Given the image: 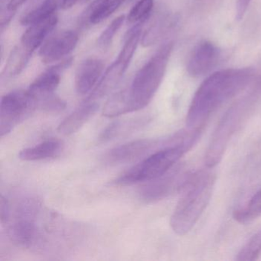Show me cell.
I'll return each mask as SVG.
<instances>
[{
  "instance_id": "cell-1",
  "label": "cell",
  "mask_w": 261,
  "mask_h": 261,
  "mask_svg": "<svg viewBox=\"0 0 261 261\" xmlns=\"http://www.w3.org/2000/svg\"><path fill=\"white\" fill-rule=\"evenodd\" d=\"M254 70L230 68L217 71L200 85L192 99L186 117L190 130H202L206 121L224 102L239 94L251 82Z\"/></svg>"
},
{
  "instance_id": "cell-2",
  "label": "cell",
  "mask_w": 261,
  "mask_h": 261,
  "mask_svg": "<svg viewBox=\"0 0 261 261\" xmlns=\"http://www.w3.org/2000/svg\"><path fill=\"white\" fill-rule=\"evenodd\" d=\"M215 181L211 172L192 175L171 217L170 226L176 234L183 236L193 228L210 201Z\"/></svg>"
},
{
  "instance_id": "cell-3",
  "label": "cell",
  "mask_w": 261,
  "mask_h": 261,
  "mask_svg": "<svg viewBox=\"0 0 261 261\" xmlns=\"http://www.w3.org/2000/svg\"><path fill=\"white\" fill-rule=\"evenodd\" d=\"M172 48V42L162 46L136 74L130 86L125 89L129 113L140 111L150 103L163 82Z\"/></svg>"
},
{
  "instance_id": "cell-4",
  "label": "cell",
  "mask_w": 261,
  "mask_h": 261,
  "mask_svg": "<svg viewBox=\"0 0 261 261\" xmlns=\"http://www.w3.org/2000/svg\"><path fill=\"white\" fill-rule=\"evenodd\" d=\"M189 149L183 144L161 148L122 174L114 181V184L128 186L155 179L171 170Z\"/></svg>"
},
{
  "instance_id": "cell-5",
  "label": "cell",
  "mask_w": 261,
  "mask_h": 261,
  "mask_svg": "<svg viewBox=\"0 0 261 261\" xmlns=\"http://www.w3.org/2000/svg\"><path fill=\"white\" fill-rule=\"evenodd\" d=\"M244 110L242 103H237L229 108L220 120L204 155L207 167H215L222 160L229 141L242 120Z\"/></svg>"
},
{
  "instance_id": "cell-6",
  "label": "cell",
  "mask_w": 261,
  "mask_h": 261,
  "mask_svg": "<svg viewBox=\"0 0 261 261\" xmlns=\"http://www.w3.org/2000/svg\"><path fill=\"white\" fill-rule=\"evenodd\" d=\"M37 108L28 90H16L4 95L0 105V135H7Z\"/></svg>"
},
{
  "instance_id": "cell-7",
  "label": "cell",
  "mask_w": 261,
  "mask_h": 261,
  "mask_svg": "<svg viewBox=\"0 0 261 261\" xmlns=\"http://www.w3.org/2000/svg\"><path fill=\"white\" fill-rule=\"evenodd\" d=\"M177 168L169 170L167 173L155 179L146 181L140 189V195L142 199L147 202L160 201L175 192L181 191L186 187L192 175Z\"/></svg>"
},
{
  "instance_id": "cell-8",
  "label": "cell",
  "mask_w": 261,
  "mask_h": 261,
  "mask_svg": "<svg viewBox=\"0 0 261 261\" xmlns=\"http://www.w3.org/2000/svg\"><path fill=\"white\" fill-rule=\"evenodd\" d=\"M170 146L169 139L166 140H134L117 146L106 155V160L111 164H125L146 158L148 155L165 146Z\"/></svg>"
},
{
  "instance_id": "cell-9",
  "label": "cell",
  "mask_w": 261,
  "mask_h": 261,
  "mask_svg": "<svg viewBox=\"0 0 261 261\" xmlns=\"http://www.w3.org/2000/svg\"><path fill=\"white\" fill-rule=\"evenodd\" d=\"M79 34L72 30L60 32L45 41L39 51L42 62L45 64L64 60L69 56L79 42Z\"/></svg>"
},
{
  "instance_id": "cell-10",
  "label": "cell",
  "mask_w": 261,
  "mask_h": 261,
  "mask_svg": "<svg viewBox=\"0 0 261 261\" xmlns=\"http://www.w3.org/2000/svg\"><path fill=\"white\" fill-rule=\"evenodd\" d=\"M71 62V58L64 59L62 62L50 67L30 85L28 91L36 101L37 108L39 102L55 94V91L60 84L61 74L69 68Z\"/></svg>"
},
{
  "instance_id": "cell-11",
  "label": "cell",
  "mask_w": 261,
  "mask_h": 261,
  "mask_svg": "<svg viewBox=\"0 0 261 261\" xmlns=\"http://www.w3.org/2000/svg\"><path fill=\"white\" fill-rule=\"evenodd\" d=\"M219 58L220 50L212 42L204 41L194 49L188 63V73L194 77L204 75L216 66Z\"/></svg>"
},
{
  "instance_id": "cell-12",
  "label": "cell",
  "mask_w": 261,
  "mask_h": 261,
  "mask_svg": "<svg viewBox=\"0 0 261 261\" xmlns=\"http://www.w3.org/2000/svg\"><path fill=\"white\" fill-rule=\"evenodd\" d=\"M105 64L100 59H85L77 67L74 77V86L79 95L89 94L95 88L103 75Z\"/></svg>"
},
{
  "instance_id": "cell-13",
  "label": "cell",
  "mask_w": 261,
  "mask_h": 261,
  "mask_svg": "<svg viewBox=\"0 0 261 261\" xmlns=\"http://www.w3.org/2000/svg\"><path fill=\"white\" fill-rule=\"evenodd\" d=\"M129 65L119 59L110 65L100 77L95 88L85 100L96 101L109 94L118 85Z\"/></svg>"
},
{
  "instance_id": "cell-14",
  "label": "cell",
  "mask_w": 261,
  "mask_h": 261,
  "mask_svg": "<svg viewBox=\"0 0 261 261\" xmlns=\"http://www.w3.org/2000/svg\"><path fill=\"white\" fill-rule=\"evenodd\" d=\"M59 22L56 14L51 17L30 25L21 38V45L29 51L35 50L43 45L44 41L54 30Z\"/></svg>"
},
{
  "instance_id": "cell-15",
  "label": "cell",
  "mask_w": 261,
  "mask_h": 261,
  "mask_svg": "<svg viewBox=\"0 0 261 261\" xmlns=\"http://www.w3.org/2000/svg\"><path fill=\"white\" fill-rule=\"evenodd\" d=\"M99 107L96 101L85 100L59 124L58 127L59 134L64 136L75 134L97 113Z\"/></svg>"
},
{
  "instance_id": "cell-16",
  "label": "cell",
  "mask_w": 261,
  "mask_h": 261,
  "mask_svg": "<svg viewBox=\"0 0 261 261\" xmlns=\"http://www.w3.org/2000/svg\"><path fill=\"white\" fill-rule=\"evenodd\" d=\"M36 233L34 218L30 217L17 216L8 230L12 242L23 248L32 247L36 240Z\"/></svg>"
},
{
  "instance_id": "cell-17",
  "label": "cell",
  "mask_w": 261,
  "mask_h": 261,
  "mask_svg": "<svg viewBox=\"0 0 261 261\" xmlns=\"http://www.w3.org/2000/svg\"><path fill=\"white\" fill-rule=\"evenodd\" d=\"M125 0H94L81 16L83 25H97L111 16Z\"/></svg>"
},
{
  "instance_id": "cell-18",
  "label": "cell",
  "mask_w": 261,
  "mask_h": 261,
  "mask_svg": "<svg viewBox=\"0 0 261 261\" xmlns=\"http://www.w3.org/2000/svg\"><path fill=\"white\" fill-rule=\"evenodd\" d=\"M62 142L58 140H48L22 149L19 154V158L22 161L36 162L54 158L59 155L62 150Z\"/></svg>"
},
{
  "instance_id": "cell-19",
  "label": "cell",
  "mask_w": 261,
  "mask_h": 261,
  "mask_svg": "<svg viewBox=\"0 0 261 261\" xmlns=\"http://www.w3.org/2000/svg\"><path fill=\"white\" fill-rule=\"evenodd\" d=\"M33 53L22 45L13 48L6 63L2 75L7 79L19 75L27 68Z\"/></svg>"
},
{
  "instance_id": "cell-20",
  "label": "cell",
  "mask_w": 261,
  "mask_h": 261,
  "mask_svg": "<svg viewBox=\"0 0 261 261\" xmlns=\"http://www.w3.org/2000/svg\"><path fill=\"white\" fill-rule=\"evenodd\" d=\"M61 0H44L38 7L29 12L21 19V24L30 27L36 22L45 20L56 14L58 7H60Z\"/></svg>"
},
{
  "instance_id": "cell-21",
  "label": "cell",
  "mask_w": 261,
  "mask_h": 261,
  "mask_svg": "<svg viewBox=\"0 0 261 261\" xmlns=\"http://www.w3.org/2000/svg\"><path fill=\"white\" fill-rule=\"evenodd\" d=\"M261 215V189L256 192L245 207L233 211V217L240 224H247Z\"/></svg>"
},
{
  "instance_id": "cell-22",
  "label": "cell",
  "mask_w": 261,
  "mask_h": 261,
  "mask_svg": "<svg viewBox=\"0 0 261 261\" xmlns=\"http://www.w3.org/2000/svg\"><path fill=\"white\" fill-rule=\"evenodd\" d=\"M261 253V229L253 235L241 249L235 259L238 261H254Z\"/></svg>"
},
{
  "instance_id": "cell-23",
  "label": "cell",
  "mask_w": 261,
  "mask_h": 261,
  "mask_svg": "<svg viewBox=\"0 0 261 261\" xmlns=\"http://www.w3.org/2000/svg\"><path fill=\"white\" fill-rule=\"evenodd\" d=\"M154 6V0H140L134 6L126 21L130 24L145 23L149 19Z\"/></svg>"
},
{
  "instance_id": "cell-24",
  "label": "cell",
  "mask_w": 261,
  "mask_h": 261,
  "mask_svg": "<svg viewBox=\"0 0 261 261\" xmlns=\"http://www.w3.org/2000/svg\"><path fill=\"white\" fill-rule=\"evenodd\" d=\"M126 19L124 15H121L114 19L108 25V27L102 32L97 39V45L99 48H102V49H108L111 46L113 41H114V36L118 33Z\"/></svg>"
},
{
  "instance_id": "cell-25",
  "label": "cell",
  "mask_w": 261,
  "mask_h": 261,
  "mask_svg": "<svg viewBox=\"0 0 261 261\" xmlns=\"http://www.w3.org/2000/svg\"><path fill=\"white\" fill-rule=\"evenodd\" d=\"M27 1V0H9L6 5L1 6V13H0L1 31H4V29L10 24L18 9Z\"/></svg>"
},
{
  "instance_id": "cell-26",
  "label": "cell",
  "mask_w": 261,
  "mask_h": 261,
  "mask_svg": "<svg viewBox=\"0 0 261 261\" xmlns=\"http://www.w3.org/2000/svg\"><path fill=\"white\" fill-rule=\"evenodd\" d=\"M0 217H1V222H7L10 219V207L8 201L4 196H1L0 200Z\"/></svg>"
},
{
  "instance_id": "cell-27",
  "label": "cell",
  "mask_w": 261,
  "mask_h": 261,
  "mask_svg": "<svg viewBox=\"0 0 261 261\" xmlns=\"http://www.w3.org/2000/svg\"><path fill=\"white\" fill-rule=\"evenodd\" d=\"M251 0H237L236 19L240 21L244 18Z\"/></svg>"
},
{
  "instance_id": "cell-28",
  "label": "cell",
  "mask_w": 261,
  "mask_h": 261,
  "mask_svg": "<svg viewBox=\"0 0 261 261\" xmlns=\"http://www.w3.org/2000/svg\"><path fill=\"white\" fill-rule=\"evenodd\" d=\"M79 0H61L60 7L62 10H69L72 8Z\"/></svg>"
},
{
  "instance_id": "cell-29",
  "label": "cell",
  "mask_w": 261,
  "mask_h": 261,
  "mask_svg": "<svg viewBox=\"0 0 261 261\" xmlns=\"http://www.w3.org/2000/svg\"><path fill=\"white\" fill-rule=\"evenodd\" d=\"M84 1H88V0H84Z\"/></svg>"
}]
</instances>
